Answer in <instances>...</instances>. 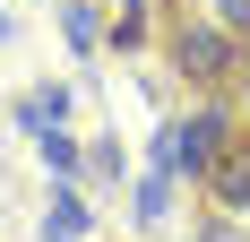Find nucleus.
Segmentation results:
<instances>
[{
    "instance_id": "obj_8",
    "label": "nucleus",
    "mask_w": 250,
    "mask_h": 242,
    "mask_svg": "<svg viewBox=\"0 0 250 242\" xmlns=\"http://www.w3.org/2000/svg\"><path fill=\"white\" fill-rule=\"evenodd\" d=\"M26 130H61V121H69V87H35V104H26Z\"/></svg>"
},
{
    "instance_id": "obj_7",
    "label": "nucleus",
    "mask_w": 250,
    "mask_h": 242,
    "mask_svg": "<svg viewBox=\"0 0 250 242\" xmlns=\"http://www.w3.org/2000/svg\"><path fill=\"white\" fill-rule=\"evenodd\" d=\"M129 208H138V225H147V234H155V225L173 217V182H164V173H147V182H138V199H129Z\"/></svg>"
},
{
    "instance_id": "obj_3",
    "label": "nucleus",
    "mask_w": 250,
    "mask_h": 242,
    "mask_svg": "<svg viewBox=\"0 0 250 242\" xmlns=\"http://www.w3.org/2000/svg\"><path fill=\"white\" fill-rule=\"evenodd\" d=\"M181 130H190V147H199V165H207V156H225V147L242 139V113H233V87L199 96L190 113H181Z\"/></svg>"
},
{
    "instance_id": "obj_4",
    "label": "nucleus",
    "mask_w": 250,
    "mask_h": 242,
    "mask_svg": "<svg viewBox=\"0 0 250 242\" xmlns=\"http://www.w3.org/2000/svg\"><path fill=\"white\" fill-rule=\"evenodd\" d=\"M61 44H69L78 61L112 52V18H104V0H61Z\"/></svg>"
},
{
    "instance_id": "obj_5",
    "label": "nucleus",
    "mask_w": 250,
    "mask_h": 242,
    "mask_svg": "<svg viewBox=\"0 0 250 242\" xmlns=\"http://www.w3.org/2000/svg\"><path fill=\"white\" fill-rule=\"evenodd\" d=\"M147 156H155V173H164V182H199V147H190V130H181V121H155V139H147Z\"/></svg>"
},
{
    "instance_id": "obj_2",
    "label": "nucleus",
    "mask_w": 250,
    "mask_h": 242,
    "mask_svg": "<svg viewBox=\"0 0 250 242\" xmlns=\"http://www.w3.org/2000/svg\"><path fill=\"white\" fill-rule=\"evenodd\" d=\"M199 191H207V208H225V217H250V130L225 147V156H207Z\"/></svg>"
},
{
    "instance_id": "obj_12",
    "label": "nucleus",
    "mask_w": 250,
    "mask_h": 242,
    "mask_svg": "<svg viewBox=\"0 0 250 242\" xmlns=\"http://www.w3.org/2000/svg\"><path fill=\"white\" fill-rule=\"evenodd\" d=\"M216 18H225L233 35H242V44H250V0H216Z\"/></svg>"
},
{
    "instance_id": "obj_1",
    "label": "nucleus",
    "mask_w": 250,
    "mask_h": 242,
    "mask_svg": "<svg viewBox=\"0 0 250 242\" xmlns=\"http://www.w3.org/2000/svg\"><path fill=\"white\" fill-rule=\"evenodd\" d=\"M164 61H173V78H181V87H199V96L250 78V44L233 35L225 18H173V26H164Z\"/></svg>"
},
{
    "instance_id": "obj_9",
    "label": "nucleus",
    "mask_w": 250,
    "mask_h": 242,
    "mask_svg": "<svg viewBox=\"0 0 250 242\" xmlns=\"http://www.w3.org/2000/svg\"><path fill=\"white\" fill-rule=\"evenodd\" d=\"M86 173H95V191H121V139H95V147H86Z\"/></svg>"
},
{
    "instance_id": "obj_10",
    "label": "nucleus",
    "mask_w": 250,
    "mask_h": 242,
    "mask_svg": "<svg viewBox=\"0 0 250 242\" xmlns=\"http://www.w3.org/2000/svg\"><path fill=\"white\" fill-rule=\"evenodd\" d=\"M43 165L52 173H86V147H78L69 130H43Z\"/></svg>"
},
{
    "instance_id": "obj_11",
    "label": "nucleus",
    "mask_w": 250,
    "mask_h": 242,
    "mask_svg": "<svg viewBox=\"0 0 250 242\" xmlns=\"http://www.w3.org/2000/svg\"><path fill=\"white\" fill-rule=\"evenodd\" d=\"M199 242H250V234H242V217H225V208H207V217H199Z\"/></svg>"
},
{
    "instance_id": "obj_13",
    "label": "nucleus",
    "mask_w": 250,
    "mask_h": 242,
    "mask_svg": "<svg viewBox=\"0 0 250 242\" xmlns=\"http://www.w3.org/2000/svg\"><path fill=\"white\" fill-rule=\"evenodd\" d=\"M242 130H250V78H242Z\"/></svg>"
},
{
    "instance_id": "obj_14",
    "label": "nucleus",
    "mask_w": 250,
    "mask_h": 242,
    "mask_svg": "<svg viewBox=\"0 0 250 242\" xmlns=\"http://www.w3.org/2000/svg\"><path fill=\"white\" fill-rule=\"evenodd\" d=\"M0 44H9V18H0Z\"/></svg>"
},
{
    "instance_id": "obj_6",
    "label": "nucleus",
    "mask_w": 250,
    "mask_h": 242,
    "mask_svg": "<svg viewBox=\"0 0 250 242\" xmlns=\"http://www.w3.org/2000/svg\"><path fill=\"white\" fill-rule=\"evenodd\" d=\"M95 234V208H86V199L69 191V173H61V182H52V217H43V242H86Z\"/></svg>"
}]
</instances>
